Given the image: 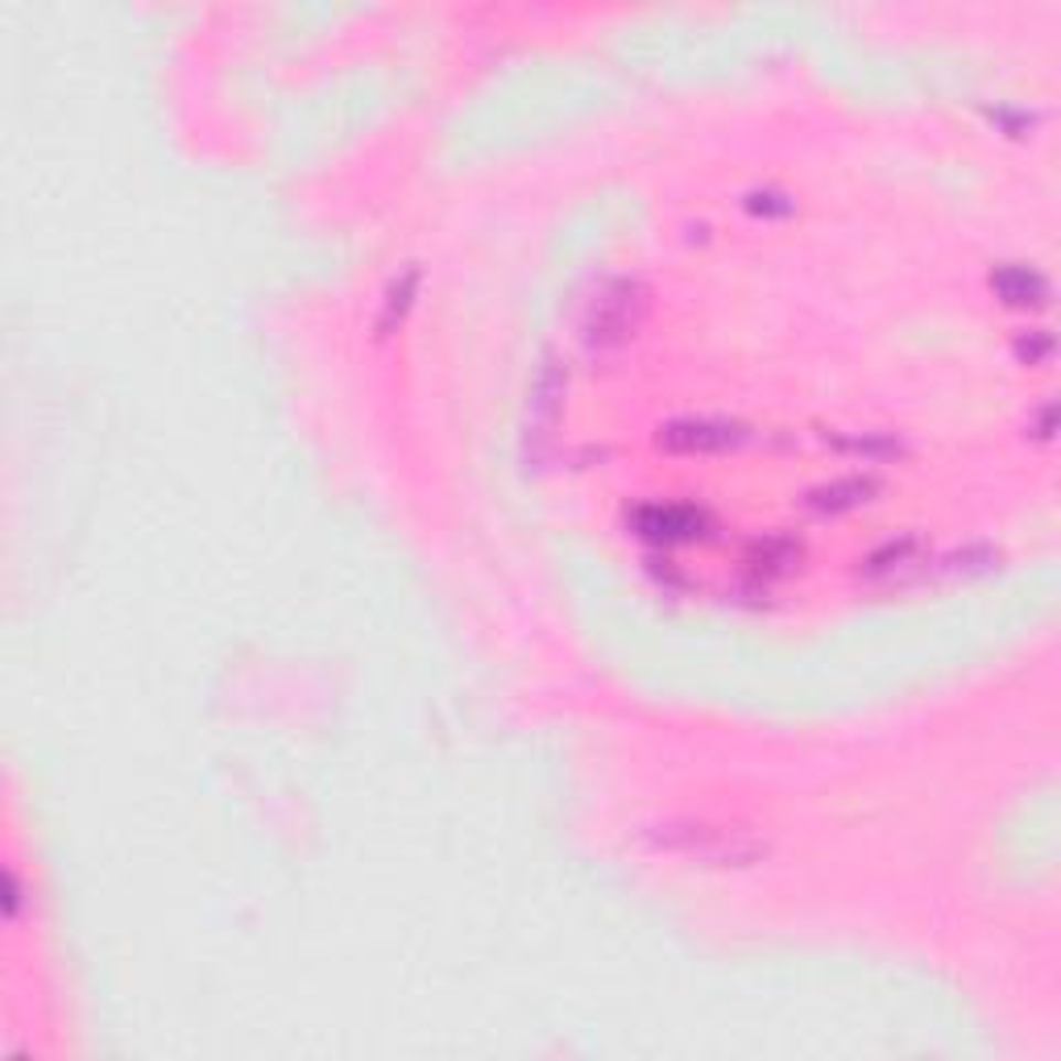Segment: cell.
I'll use <instances>...</instances> for the list:
<instances>
[{
    "label": "cell",
    "mask_w": 1061,
    "mask_h": 1061,
    "mask_svg": "<svg viewBox=\"0 0 1061 1061\" xmlns=\"http://www.w3.org/2000/svg\"><path fill=\"white\" fill-rule=\"evenodd\" d=\"M668 444L688 448V452H709V448L735 444V436H730V428H714V424H676V428H668Z\"/></svg>",
    "instance_id": "6da1fadb"
}]
</instances>
